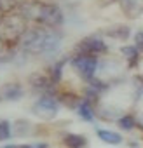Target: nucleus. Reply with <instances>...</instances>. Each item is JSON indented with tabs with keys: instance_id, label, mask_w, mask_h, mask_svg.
<instances>
[{
	"instance_id": "nucleus-1",
	"label": "nucleus",
	"mask_w": 143,
	"mask_h": 148,
	"mask_svg": "<svg viewBox=\"0 0 143 148\" xmlns=\"http://www.w3.org/2000/svg\"><path fill=\"white\" fill-rule=\"evenodd\" d=\"M59 44H61V33L49 26L47 30L40 28L26 30L23 32L19 40L21 49L28 54H52L59 49Z\"/></svg>"
},
{
	"instance_id": "nucleus-2",
	"label": "nucleus",
	"mask_w": 143,
	"mask_h": 148,
	"mask_svg": "<svg viewBox=\"0 0 143 148\" xmlns=\"http://www.w3.org/2000/svg\"><path fill=\"white\" fill-rule=\"evenodd\" d=\"M19 11L23 18L35 19L37 23L49 28H58L63 23V12L54 4H44V2H38V0H26V2H19Z\"/></svg>"
},
{
	"instance_id": "nucleus-3",
	"label": "nucleus",
	"mask_w": 143,
	"mask_h": 148,
	"mask_svg": "<svg viewBox=\"0 0 143 148\" xmlns=\"http://www.w3.org/2000/svg\"><path fill=\"white\" fill-rule=\"evenodd\" d=\"M72 64H74V68L79 71V75L84 80H91L98 68V58L94 54H79L77 52L72 58Z\"/></svg>"
},
{
	"instance_id": "nucleus-4",
	"label": "nucleus",
	"mask_w": 143,
	"mask_h": 148,
	"mask_svg": "<svg viewBox=\"0 0 143 148\" xmlns=\"http://www.w3.org/2000/svg\"><path fill=\"white\" fill-rule=\"evenodd\" d=\"M59 110V103L54 99V96L51 94H44L40 99H37V103L33 105V112L44 119H52Z\"/></svg>"
},
{
	"instance_id": "nucleus-5",
	"label": "nucleus",
	"mask_w": 143,
	"mask_h": 148,
	"mask_svg": "<svg viewBox=\"0 0 143 148\" xmlns=\"http://www.w3.org/2000/svg\"><path fill=\"white\" fill-rule=\"evenodd\" d=\"M107 44L100 38V37H87L84 38L77 47H75V52L79 54H101V52H107Z\"/></svg>"
},
{
	"instance_id": "nucleus-6",
	"label": "nucleus",
	"mask_w": 143,
	"mask_h": 148,
	"mask_svg": "<svg viewBox=\"0 0 143 148\" xmlns=\"http://www.w3.org/2000/svg\"><path fill=\"white\" fill-rule=\"evenodd\" d=\"M30 84H32L33 89L42 91L44 94H51V89H52V86H54V82H52L51 79L44 77V75H32V77H30Z\"/></svg>"
},
{
	"instance_id": "nucleus-7",
	"label": "nucleus",
	"mask_w": 143,
	"mask_h": 148,
	"mask_svg": "<svg viewBox=\"0 0 143 148\" xmlns=\"http://www.w3.org/2000/svg\"><path fill=\"white\" fill-rule=\"evenodd\" d=\"M23 96V89L18 84H7L0 89V98L7 99V101H16Z\"/></svg>"
},
{
	"instance_id": "nucleus-8",
	"label": "nucleus",
	"mask_w": 143,
	"mask_h": 148,
	"mask_svg": "<svg viewBox=\"0 0 143 148\" xmlns=\"http://www.w3.org/2000/svg\"><path fill=\"white\" fill-rule=\"evenodd\" d=\"M77 110H79L80 119H84L86 122H93V120H94V112H93L91 103H89L87 99L80 101V103H79V106H77Z\"/></svg>"
},
{
	"instance_id": "nucleus-9",
	"label": "nucleus",
	"mask_w": 143,
	"mask_h": 148,
	"mask_svg": "<svg viewBox=\"0 0 143 148\" xmlns=\"http://www.w3.org/2000/svg\"><path fill=\"white\" fill-rule=\"evenodd\" d=\"M98 136H100L101 141H105V143H108V145H119V143H122L120 134H117V132H113V131L100 129V131H98Z\"/></svg>"
},
{
	"instance_id": "nucleus-10",
	"label": "nucleus",
	"mask_w": 143,
	"mask_h": 148,
	"mask_svg": "<svg viewBox=\"0 0 143 148\" xmlns=\"http://www.w3.org/2000/svg\"><path fill=\"white\" fill-rule=\"evenodd\" d=\"M65 145L72 146V148H82V146L87 145V139L84 136H79V134H66L65 136Z\"/></svg>"
},
{
	"instance_id": "nucleus-11",
	"label": "nucleus",
	"mask_w": 143,
	"mask_h": 148,
	"mask_svg": "<svg viewBox=\"0 0 143 148\" xmlns=\"http://www.w3.org/2000/svg\"><path fill=\"white\" fill-rule=\"evenodd\" d=\"M120 52L124 54V58L129 61V66H134L136 61H138V49L134 45H126L120 49Z\"/></svg>"
},
{
	"instance_id": "nucleus-12",
	"label": "nucleus",
	"mask_w": 143,
	"mask_h": 148,
	"mask_svg": "<svg viewBox=\"0 0 143 148\" xmlns=\"http://www.w3.org/2000/svg\"><path fill=\"white\" fill-rule=\"evenodd\" d=\"M65 63H66V59H61V61H58V63L52 66V70H51V80H52L54 84H58V82L61 80V70H63Z\"/></svg>"
},
{
	"instance_id": "nucleus-13",
	"label": "nucleus",
	"mask_w": 143,
	"mask_h": 148,
	"mask_svg": "<svg viewBox=\"0 0 143 148\" xmlns=\"http://www.w3.org/2000/svg\"><path fill=\"white\" fill-rule=\"evenodd\" d=\"M107 33H108L110 37H113V38H120V40H124V38L129 37V28H127V26H119V28L108 30Z\"/></svg>"
},
{
	"instance_id": "nucleus-14",
	"label": "nucleus",
	"mask_w": 143,
	"mask_h": 148,
	"mask_svg": "<svg viewBox=\"0 0 143 148\" xmlns=\"http://www.w3.org/2000/svg\"><path fill=\"white\" fill-rule=\"evenodd\" d=\"M12 136V129L11 124L7 120H0V141H6Z\"/></svg>"
},
{
	"instance_id": "nucleus-15",
	"label": "nucleus",
	"mask_w": 143,
	"mask_h": 148,
	"mask_svg": "<svg viewBox=\"0 0 143 148\" xmlns=\"http://www.w3.org/2000/svg\"><path fill=\"white\" fill-rule=\"evenodd\" d=\"M119 125H120L124 131H131V129L136 125V120H134L133 115H124V117L119 119Z\"/></svg>"
},
{
	"instance_id": "nucleus-16",
	"label": "nucleus",
	"mask_w": 143,
	"mask_h": 148,
	"mask_svg": "<svg viewBox=\"0 0 143 148\" xmlns=\"http://www.w3.org/2000/svg\"><path fill=\"white\" fill-rule=\"evenodd\" d=\"M134 47L138 49V51H143V32H138L136 35H134Z\"/></svg>"
},
{
	"instance_id": "nucleus-17",
	"label": "nucleus",
	"mask_w": 143,
	"mask_h": 148,
	"mask_svg": "<svg viewBox=\"0 0 143 148\" xmlns=\"http://www.w3.org/2000/svg\"><path fill=\"white\" fill-rule=\"evenodd\" d=\"M140 127H141V129H143V122H140Z\"/></svg>"
}]
</instances>
